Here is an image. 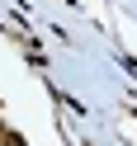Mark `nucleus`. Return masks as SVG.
<instances>
[{
    "mask_svg": "<svg viewBox=\"0 0 137 146\" xmlns=\"http://www.w3.org/2000/svg\"><path fill=\"white\" fill-rule=\"evenodd\" d=\"M14 141H19V137H14L10 127H0V146H14Z\"/></svg>",
    "mask_w": 137,
    "mask_h": 146,
    "instance_id": "obj_1",
    "label": "nucleus"
}]
</instances>
